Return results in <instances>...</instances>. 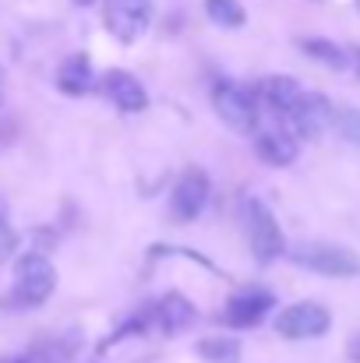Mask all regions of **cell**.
I'll return each instance as SVG.
<instances>
[{
	"mask_svg": "<svg viewBox=\"0 0 360 363\" xmlns=\"http://www.w3.org/2000/svg\"><path fill=\"white\" fill-rule=\"evenodd\" d=\"M205 14L223 28H240L247 21V11L240 7V0H205Z\"/></svg>",
	"mask_w": 360,
	"mask_h": 363,
	"instance_id": "2e32d148",
	"label": "cell"
},
{
	"mask_svg": "<svg viewBox=\"0 0 360 363\" xmlns=\"http://www.w3.org/2000/svg\"><path fill=\"white\" fill-rule=\"evenodd\" d=\"M290 257H293V264L318 272V275H329V279L360 275V254L350 247H339V243H297L290 250Z\"/></svg>",
	"mask_w": 360,
	"mask_h": 363,
	"instance_id": "6da1fadb",
	"label": "cell"
},
{
	"mask_svg": "<svg viewBox=\"0 0 360 363\" xmlns=\"http://www.w3.org/2000/svg\"><path fill=\"white\" fill-rule=\"evenodd\" d=\"M350 53H354V60H357V74H360V46H354Z\"/></svg>",
	"mask_w": 360,
	"mask_h": 363,
	"instance_id": "44dd1931",
	"label": "cell"
},
{
	"mask_svg": "<svg viewBox=\"0 0 360 363\" xmlns=\"http://www.w3.org/2000/svg\"><path fill=\"white\" fill-rule=\"evenodd\" d=\"M212 106L230 130H237V134L258 130V92L244 89L240 82H230V78L216 82L212 85Z\"/></svg>",
	"mask_w": 360,
	"mask_h": 363,
	"instance_id": "7a4b0ae2",
	"label": "cell"
},
{
	"mask_svg": "<svg viewBox=\"0 0 360 363\" xmlns=\"http://www.w3.org/2000/svg\"><path fill=\"white\" fill-rule=\"evenodd\" d=\"M357 11H360V0H357Z\"/></svg>",
	"mask_w": 360,
	"mask_h": 363,
	"instance_id": "cb8c5ba5",
	"label": "cell"
},
{
	"mask_svg": "<svg viewBox=\"0 0 360 363\" xmlns=\"http://www.w3.org/2000/svg\"><path fill=\"white\" fill-rule=\"evenodd\" d=\"M240 219H244V233H247V243H251V254L268 264L283 254V230L276 223V216L268 212L265 201L258 198H247L244 208H240Z\"/></svg>",
	"mask_w": 360,
	"mask_h": 363,
	"instance_id": "3957f363",
	"label": "cell"
},
{
	"mask_svg": "<svg viewBox=\"0 0 360 363\" xmlns=\"http://www.w3.org/2000/svg\"><path fill=\"white\" fill-rule=\"evenodd\" d=\"M152 318H156V325H159L166 335H180V332H187V328L198 321V311H195V303H191L187 296L166 293V296L156 303Z\"/></svg>",
	"mask_w": 360,
	"mask_h": 363,
	"instance_id": "4fadbf2b",
	"label": "cell"
},
{
	"mask_svg": "<svg viewBox=\"0 0 360 363\" xmlns=\"http://www.w3.org/2000/svg\"><path fill=\"white\" fill-rule=\"evenodd\" d=\"M57 272L43 254H25L14 264V303L18 307H39L53 296Z\"/></svg>",
	"mask_w": 360,
	"mask_h": 363,
	"instance_id": "277c9868",
	"label": "cell"
},
{
	"mask_svg": "<svg viewBox=\"0 0 360 363\" xmlns=\"http://www.w3.org/2000/svg\"><path fill=\"white\" fill-rule=\"evenodd\" d=\"M0 103H4V71H0Z\"/></svg>",
	"mask_w": 360,
	"mask_h": 363,
	"instance_id": "7402d4cb",
	"label": "cell"
},
{
	"mask_svg": "<svg viewBox=\"0 0 360 363\" xmlns=\"http://www.w3.org/2000/svg\"><path fill=\"white\" fill-rule=\"evenodd\" d=\"M103 21L117 43H134L152 25V0H107Z\"/></svg>",
	"mask_w": 360,
	"mask_h": 363,
	"instance_id": "8992f818",
	"label": "cell"
},
{
	"mask_svg": "<svg viewBox=\"0 0 360 363\" xmlns=\"http://www.w3.org/2000/svg\"><path fill=\"white\" fill-rule=\"evenodd\" d=\"M75 4H78V7H89V4H92V0H75Z\"/></svg>",
	"mask_w": 360,
	"mask_h": 363,
	"instance_id": "603a6c76",
	"label": "cell"
},
{
	"mask_svg": "<svg viewBox=\"0 0 360 363\" xmlns=\"http://www.w3.org/2000/svg\"><path fill=\"white\" fill-rule=\"evenodd\" d=\"M347 357H350L354 363H360V332L354 335V339H350V346H347Z\"/></svg>",
	"mask_w": 360,
	"mask_h": 363,
	"instance_id": "ffe728a7",
	"label": "cell"
},
{
	"mask_svg": "<svg viewBox=\"0 0 360 363\" xmlns=\"http://www.w3.org/2000/svg\"><path fill=\"white\" fill-rule=\"evenodd\" d=\"M300 96H304L300 82H297V78H286V74H268V78H261V85H258V99H261L272 113H279V117H290V113L297 110Z\"/></svg>",
	"mask_w": 360,
	"mask_h": 363,
	"instance_id": "8fae6325",
	"label": "cell"
},
{
	"mask_svg": "<svg viewBox=\"0 0 360 363\" xmlns=\"http://www.w3.org/2000/svg\"><path fill=\"white\" fill-rule=\"evenodd\" d=\"M103 92H107V99H110L117 110H124V113H141V110L148 106L145 85H141L134 74H127V71H107Z\"/></svg>",
	"mask_w": 360,
	"mask_h": 363,
	"instance_id": "30bf717a",
	"label": "cell"
},
{
	"mask_svg": "<svg viewBox=\"0 0 360 363\" xmlns=\"http://www.w3.org/2000/svg\"><path fill=\"white\" fill-rule=\"evenodd\" d=\"M254 152H258V159L265 162V166H290L293 159H297V138L286 130V127H265V130H258V138H254Z\"/></svg>",
	"mask_w": 360,
	"mask_h": 363,
	"instance_id": "7c38bea8",
	"label": "cell"
},
{
	"mask_svg": "<svg viewBox=\"0 0 360 363\" xmlns=\"http://www.w3.org/2000/svg\"><path fill=\"white\" fill-rule=\"evenodd\" d=\"M57 89L64 96H85L92 89V64L85 53H71L60 67H57Z\"/></svg>",
	"mask_w": 360,
	"mask_h": 363,
	"instance_id": "5bb4252c",
	"label": "cell"
},
{
	"mask_svg": "<svg viewBox=\"0 0 360 363\" xmlns=\"http://www.w3.org/2000/svg\"><path fill=\"white\" fill-rule=\"evenodd\" d=\"M198 357L209 363H240V342L237 339H202Z\"/></svg>",
	"mask_w": 360,
	"mask_h": 363,
	"instance_id": "e0dca14e",
	"label": "cell"
},
{
	"mask_svg": "<svg viewBox=\"0 0 360 363\" xmlns=\"http://www.w3.org/2000/svg\"><path fill=\"white\" fill-rule=\"evenodd\" d=\"M286 121H290V127H293V134L315 141V138H322V134L336 123V110H332V103H329L325 96H318V92H304L300 103H297V110H293Z\"/></svg>",
	"mask_w": 360,
	"mask_h": 363,
	"instance_id": "ba28073f",
	"label": "cell"
},
{
	"mask_svg": "<svg viewBox=\"0 0 360 363\" xmlns=\"http://www.w3.org/2000/svg\"><path fill=\"white\" fill-rule=\"evenodd\" d=\"M276 307V296L261 286H251V289H237L227 303V325L234 328H254L261 325V318Z\"/></svg>",
	"mask_w": 360,
	"mask_h": 363,
	"instance_id": "9c48e42d",
	"label": "cell"
},
{
	"mask_svg": "<svg viewBox=\"0 0 360 363\" xmlns=\"http://www.w3.org/2000/svg\"><path fill=\"white\" fill-rule=\"evenodd\" d=\"M209 173L205 169H184L180 180L173 184V194H170V216L177 223H191L202 216V208L209 205Z\"/></svg>",
	"mask_w": 360,
	"mask_h": 363,
	"instance_id": "52a82bcc",
	"label": "cell"
},
{
	"mask_svg": "<svg viewBox=\"0 0 360 363\" xmlns=\"http://www.w3.org/2000/svg\"><path fill=\"white\" fill-rule=\"evenodd\" d=\"M14 247H18V233L7 226V219H4V208H0V261H7V257L14 254Z\"/></svg>",
	"mask_w": 360,
	"mask_h": 363,
	"instance_id": "d6986e66",
	"label": "cell"
},
{
	"mask_svg": "<svg viewBox=\"0 0 360 363\" xmlns=\"http://www.w3.org/2000/svg\"><path fill=\"white\" fill-rule=\"evenodd\" d=\"M300 50L307 57H315L318 64L332 67V71H343L347 67V50L336 46V43H329V39H300Z\"/></svg>",
	"mask_w": 360,
	"mask_h": 363,
	"instance_id": "9a60e30c",
	"label": "cell"
},
{
	"mask_svg": "<svg viewBox=\"0 0 360 363\" xmlns=\"http://www.w3.org/2000/svg\"><path fill=\"white\" fill-rule=\"evenodd\" d=\"M336 127H339V134H343L350 145L360 148V110H354V106L339 110V113H336Z\"/></svg>",
	"mask_w": 360,
	"mask_h": 363,
	"instance_id": "ac0fdd59",
	"label": "cell"
},
{
	"mask_svg": "<svg viewBox=\"0 0 360 363\" xmlns=\"http://www.w3.org/2000/svg\"><path fill=\"white\" fill-rule=\"evenodd\" d=\"M332 325L329 311L315 300H300V303H290L286 311H279L276 318V332L283 339H293V342H304V339H318L325 335Z\"/></svg>",
	"mask_w": 360,
	"mask_h": 363,
	"instance_id": "5b68a950",
	"label": "cell"
}]
</instances>
